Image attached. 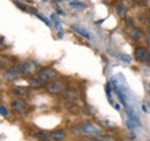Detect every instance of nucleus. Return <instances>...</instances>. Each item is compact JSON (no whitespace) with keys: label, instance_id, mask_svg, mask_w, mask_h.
Wrapping results in <instances>:
<instances>
[{"label":"nucleus","instance_id":"nucleus-1","mask_svg":"<svg viewBox=\"0 0 150 141\" xmlns=\"http://www.w3.org/2000/svg\"><path fill=\"white\" fill-rule=\"evenodd\" d=\"M35 69V64L33 62H29V61H25V62H22V63H19L14 71L19 75H27V73H30L33 72Z\"/></svg>","mask_w":150,"mask_h":141},{"label":"nucleus","instance_id":"nucleus-2","mask_svg":"<svg viewBox=\"0 0 150 141\" xmlns=\"http://www.w3.org/2000/svg\"><path fill=\"white\" fill-rule=\"evenodd\" d=\"M12 108L19 114H24L28 110V105L23 100H13L12 101Z\"/></svg>","mask_w":150,"mask_h":141},{"label":"nucleus","instance_id":"nucleus-3","mask_svg":"<svg viewBox=\"0 0 150 141\" xmlns=\"http://www.w3.org/2000/svg\"><path fill=\"white\" fill-rule=\"evenodd\" d=\"M58 72L54 69H44V70L39 71V78H42L43 80H51L53 78H56Z\"/></svg>","mask_w":150,"mask_h":141},{"label":"nucleus","instance_id":"nucleus-4","mask_svg":"<svg viewBox=\"0 0 150 141\" xmlns=\"http://www.w3.org/2000/svg\"><path fill=\"white\" fill-rule=\"evenodd\" d=\"M82 131L86 135H98L100 133V130L98 127H96L93 124H86L82 127Z\"/></svg>","mask_w":150,"mask_h":141},{"label":"nucleus","instance_id":"nucleus-5","mask_svg":"<svg viewBox=\"0 0 150 141\" xmlns=\"http://www.w3.org/2000/svg\"><path fill=\"white\" fill-rule=\"evenodd\" d=\"M150 54L147 50L144 48H136L135 50V59L140 62H144V61H148L149 60Z\"/></svg>","mask_w":150,"mask_h":141},{"label":"nucleus","instance_id":"nucleus-6","mask_svg":"<svg viewBox=\"0 0 150 141\" xmlns=\"http://www.w3.org/2000/svg\"><path fill=\"white\" fill-rule=\"evenodd\" d=\"M71 29L74 30L75 32L79 34L80 36L87 38V39H91V35L89 34V31H88L86 28H83V27H81V25H79V24H71Z\"/></svg>","mask_w":150,"mask_h":141},{"label":"nucleus","instance_id":"nucleus-7","mask_svg":"<svg viewBox=\"0 0 150 141\" xmlns=\"http://www.w3.org/2000/svg\"><path fill=\"white\" fill-rule=\"evenodd\" d=\"M46 88L51 93H58L64 88V84H61L60 82H52V83L46 85Z\"/></svg>","mask_w":150,"mask_h":141},{"label":"nucleus","instance_id":"nucleus-8","mask_svg":"<svg viewBox=\"0 0 150 141\" xmlns=\"http://www.w3.org/2000/svg\"><path fill=\"white\" fill-rule=\"evenodd\" d=\"M112 55H114L115 57H118V59H120V60H122L124 62H127V63H131L132 62V57L129 55H127V54H120V53H112Z\"/></svg>","mask_w":150,"mask_h":141},{"label":"nucleus","instance_id":"nucleus-9","mask_svg":"<svg viewBox=\"0 0 150 141\" xmlns=\"http://www.w3.org/2000/svg\"><path fill=\"white\" fill-rule=\"evenodd\" d=\"M51 138H52V139H54V140H61V139H64V138H65V132H64V131H61V130L56 131V132H53V133L51 134Z\"/></svg>","mask_w":150,"mask_h":141},{"label":"nucleus","instance_id":"nucleus-10","mask_svg":"<svg viewBox=\"0 0 150 141\" xmlns=\"http://www.w3.org/2000/svg\"><path fill=\"white\" fill-rule=\"evenodd\" d=\"M44 82H45V80H43L42 78H39V79H34V80L31 82V86L34 88H39L44 85Z\"/></svg>","mask_w":150,"mask_h":141},{"label":"nucleus","instance_id":"nucleus-11","mask_svg":"<svg viewBox=\"0 0 150 141\" xmlns=\"http://www.w3.org/2000/svg\"><path fill=\"white\" fill-rule=\"evenodd\" d=\"M133 38L135 39V40H141L142 39V37H143V34H142V31L140 30V29H135L134 31H133Z\"/></svg>","mask_w":150,"mask_h":141},{"label":"nucleus","instance_id":"nucleus-12","mask_svg":"<svg viewBox=\"0 0 150 141\" xmlns=\"http://www.w3.org/2000/svg\"><path fill=\"white\" fill-rule=\"evenodd\" d=\"M14 92H15L16 94H19V95H22V94H24V93H27V92H28V87L18 86V87L14 88Z\"/></svg>","mask_w":150,"mask_h":141},{"label":"nucleus","instance_id":"nucleus-13","mask_svg":"<svg viewBox=\"0 0 150 141\" xmlns=\"http://www.w3.org/2000/svg\"><path fill=\"white\" fill-rule=\"evenodd\" d=\"M71 6H73L75 8H86V5L83 2H80V1H72Z\"/></svg>","mask_w":150,"mask_h":141},{"label":"nucleus","instance_id":"nucleus-14","mask_svg":"<svg viewBox=\"0 0 150 141\" xmlns=\"http://www.w3.org/2000/svg\"><path fill=\"white\" fill-rule=\"evenodd\" d=\"M51 18H52V21L54 22V25H56L57 29H58V30H60V29H61V25H60V22H59L58 17L56 16V14H52V15H51Z\"/></svg>","mask_w":150,"mask_h":141},{"label":"nucleus","instance_id":"nucleus-15","mask_svg":"<svg viewBox=\"0 0 150 141\" xmlns=\"http://www.w3.org/2000/svg\"><path fill=\"white\" fill-rule=\"evenodd\" d=\"M36 16H37L39 20H42V21H43V22H44V23H45L47 27H50V25H51V24H50V21H49L47 18H45L44 16H42V15H39V14H36Z\"/></svg>","mask_w":150,"mask_h":141},{"label":"nucleus","instance_id":"nucleus-16","mask_svg":"<svg viewBox=\"0 0 150 141\" xmlns=\"http://www.w3.org/2000/svg\"><path fill=\"white\" fill-rule=\"evenodd\" d=\"M118 13H119V15L125 16V15H126V8H124L122 6H119V7H118Z\"/></svg>","mask_w":150,"mask_h":141},{"label":"nucleus","instance_id":"nucleus-17","mask_svg":"<svg viewBox=\"0 0 150 141\" xmlns=\"http://www.w3.org/2000/svg\"><path fill=\"white\" fill-rule=\"evenodd\" d=\"M0 112H1V115H2V116H5V117L8 115V111H7V109H6V107L5 106L0 107Z\"/></svg>","mask_w":150,"mask_h":141},{"label":"nucleus","instance_id":"nucleus-18","mask_svg":"<svg viewBox=\"0 0 150 141\" xmlns=\"http://www.w3.org/2000/svg\"><path fill=\"white\" fill-rule=\"evenodd\" d=\"M15 5H18V6H19V8L23 9V10H25V6H23L22 3H20L19 1H15Z\"/></svg>","mask_w":150,"mask_h":141},{"label":"nucleus","instance_id":"nucleus-19","mask_svg":"<svg viewBox=\"0 0 150 141\" xmlns=\"http://www.w3.org/2000/svg\"><path fill=\"white\" fill-rule=\"evenodd\" d=\"M38 137L39 138H43V139H46V137L44 135V133H38Z\"/></svg>","mask_w":150,"mask_h":141},{"label":"nucleus","instance_id":"nucleus-20","mask_svg":"<svg viewBox=\"0 0 150 141\" xmlns=\"http://www.w3.org/2000/svg\"><path fill=\"white\" fill-rule=\"evenodd\" d=\"M142 110H143V111H148V109H147L146 105H143V106H142Z\"/></svg>","mask_w":150,"mask_h":141},{"label":"nucleus","instance_id":"nucleus-21","mask_svg":"<svg viewBox=\"0 0 150 141\" xmlns=\"http://www.w3.org/2000/svg\"><path fill=\"white\" fill-rule=\"evenodd\" d=\"M114 108H115V109H117V110H119V109H120V106H119V105H118V103H117V105H115V107H114Z\"/></svg>","mask_w":150,"mask_h":141},{"label":"nucleus","instance_id":"nucleus-22","mask_svg":"<svg viewBox=\"0 0 150 141\" xmlns=\"http://www.w3.org/2000/svg\"><path fill=\"white\" fill-rule=\"evenodd\" d=\"M148 45H149V46H150V38H149V39H148Z\"/></svg>","mask_w":150,"mask_h":141},{"label":"nucleus","instance_id":"nucleus-23","mask_svg":"<svg viewBox=\"0 0 150 141\" xmlns=\"http://www.w3.org/2000/svg\"><path fill=\"white\" fill-rule=\"evenodd\" d=\"M148 32H149V34H150V28H149V29H148Z\"/></svg>","mask_w":150,"mask_h":141},{"label":"nucleus","instance_id":"nucleus-24","mask_svg":"<svg viewBox=\"0 0 150 141\" xmlns=\"http://www.w3.org/2000/svg\"><path fill=\"white\" fill-rule=\"evenodd\" d=\"M43 1H47V0H43Z\"/></svg>","mask_w":150,"mask_h":141},{"label":"nucleus","instance_id":"nucleus-25","mask_svg":"<svg viewBox=\"0 0 150 141\" xmlns=\"http://www.w3.org/2000/svg\"><path fill=\"white\" fill-rule=\"evenodd\" d=\"M148 61H150V56H149V60H148Z\"/></svg>","mask_w":150,"mask_h":141},{"label":"nucleus","instance_id":"nucleus-26","mask_svg":"<svg viewBox=\"0 0 150 141\" xmlns=\"http://www.w3.org/2000/svg\"><path fill=\"white\" fill-rule=\"evenodd\" d=\"M149 24H150V18H149Z\"/></svg>","mask_w":150,"mask_h":141}]
</instances>
